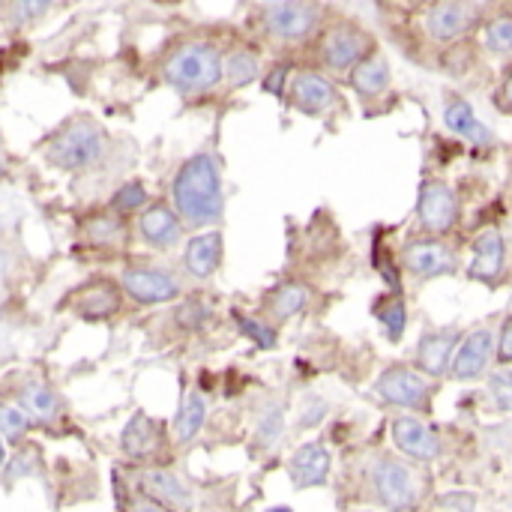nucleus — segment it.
<instances>
[{
	"mask_svg": "<svg viewBox=\"0 0 512 512\" xmlns=\"http://www.w3.org/2000/svg\"><path fill=\"white\" fill-rule=\"evenodd\" d=\"M180 219L192 228L216 225L222 216V177L219 162L210 153H195L183 162L171 186Z\"/></svg>",
	"mask_w": 512,
	"mask_h": 512,
	"instance_id": "nucleus-1",
	"label": "nucleus"
},
{
	"mask_svg": "<svg viewBox=\"0 0 512 512\" xmlns=\"http://www.w3.org/2000/svg\"><path fill=\"white\" fill-rule=\"evenodd\" d=\"M162 75L183 96L213 90L225 75L222 72V54L213 42H189L168 57Z\"/></svg>",
	"mask_w": 512,
	"mask_h": 512,
	"instance_id": "nucleus-2",
	"label": "nucleus"
},
{
	"mask_svg": "<svg viewBox=\"0 0 512 512\" xmlns=\"http://www.w3.org/2000/svg\"><path fill=\"white\" fill-rule=\"evenodd\" d=\"M102 156H105V135L87 117H78V120H69L66 126H60L48 138V147H45L48 165H54L60 171L93 168Z\"/></svg>",
	"mask_w": 512,
	"mask_h": 512,
	"instance_id": "nucleus-3",
	"label": "nucleus"
},
{
	"mask_svg": "<svg viewBox=\"0 0 512 512\" xmlns=\"http://www.w3.org/2000/svg\"><path fill=\"white\" fill-rule=\"evenodd\" d=\"M372 483L387 510L408 512L420 501V477L396 459H378L372 465Z\"/></svg>",
	"mask_w": 512,
	"mask_h": 512,
	"instance_id": "nucleus-4",
	"label": "nucleus"
},
{
	"mask_svg": "<svg viewBox=\"0 0 512 512\" xmlns=\"http://www.w3.org/2000/svg\"><path fill=\"white\" fill-rule=\"evenodd\" d=\"M369 48H372V39H369L363 30L342 24V27H333V30L324 36V42H321V57H324V63H327L333 72H348V69H357V66L366 60Z\"/></svg>",
	"mask_w": 512,
	"mask_h": 512,
	"instance_id": "nucleus-5",
	"label": "nucleus"
},
{
	"mask_svg": "<svg viewBox=\"0 0 512 512\" xmlns=\"http://www.w3.org/2000/svg\"><path fill=\"white\" fill-rule=\"evenodd\" d=\"M321 9L315 3H270L264 6V24L276 39L294 42L315 30Z\"/></svg>",
	"mask_w": 512,
	"mask_h": 512,
	"instance_id": "nucleus-6",
	"label": "nucleus"
},
{
	"mask_svg": "<svg viewBox=\"0 0 512 512\" xmlns=\"http://www.w3.org/2000/svg\"><path fill=\"white\" fill-rule=\"evenodd\" d=\"M123 291L138 300V303H171L180 297V282L165 273V270H150V267H129L123 273Z\"/></svg>",
	"mask_w": 512,
	"mask_h": 512,
	"instance_id": "nucleus-7",
	"label": "nucleus"
},
{
	"mask_svg": "<svg viewBox=\"0 0 512 512\" xmlns=\"http://www.w3.org/2000/svg\"><path fill=\"white\" fill-rule=\"evenodd\" d=\"M420 222L435 231V234H444L456 225L459 219V201L456 195L450 192V186L438 183V180H429L423 189H420Z\"/></svg>",
	"mask_w": 512,
	"mask_h": 512,
	"instance_id": "nucleus-8",
	"label": "nucleus"
},
{
	"mask_svg": "<svg viewBox=\"0 0 512 512\" xmlns=\"http://www.w3.org/2000/svg\"><path fill=\"white\" fill-rule=\"evenodd\" d=\"M480 12L477 3H435L426 12V30L438 42H453L480 18Z\"/></svg>",
	"mask_w": 512,
	"mask_h": 512,
	"instance_id": "nucleus-9",
	"label": "nucleus"
},
{
	"mask_svg": "<svg viewBox=\"0 0 512 512\" xmlns=\"http://www.w3.org/2000/svg\"><path fill=\"white\" fill-rule=\"evenodd\" d=\"M378 393L390 402V405H402V408H423L429 402V384L411 372V369H387L378 378Z\"/></svg>",
	"mask_w": 512,
	"mask_h": 512,
	"instance_id": "nucleus-10",
	"label": "nucleus"
},
{
	"mask_svg": "<svg viewBox=\"0 0 512 512\" xmlns=\"http://www.w3.org/2000/svg\"><path fill=\"white\" fill-rule=\"evenodd\" d=\"M393 441H396V447H399L405 456L420 459V462H432V459L441 456V441H438V435H435L429 426H423L420 420H414V417H399V420H393Z\"/></svg>",
	"mask_w": 512,
	"mask_h": 512,
	"instance_id": "nucleus-11",
	"label": "nucleus"
},
{
	"mask_svg": "<svg viewBox=\"0 0 512 512\" xmlns=\"http://www.w3.org/2000/svg\"><path fill=\"white\" fill-rule=\"evenodd\" d=\"M138 231H141V240L153 249H171L180 243L183 237V225H180V216L171 213L165 204H156L150 207L141 219H138Z\"/></svg>",
	"mask_w": 512,
	"mask_h": 512,
	"instance_id": "nucleus-12",
	"label": "nucleus"
},
{
	"mask_svg": "<svg viewBox=\"0 0 512 512\" xmlns=\"http://www.w3.org/2000/svg\"><path fill=\"white\" fill-rule=\"evenodd\" d=\"M288 474L294 480L297 489H309V486H321L330 474V453L324 444H306L294 453Z\"/></svg>",
	"mask_w": 512,
	"mask_h": 512,
	"instance_id": "nucleus-13",
	"label": "nucleus"
},
{
	"mask_svg": "<svg viewBox=\"0 0 512 512\" xmlns=\"http://www.w3.org/2000/svg\"><path fill=\"white\" fill-rule=\"evenodd\" d=\"M291 99L306 114H324L336 102V87L315 72H300L291 84Z\"/></svg>",
	"mask_w": 512,
	"mask_h": 512,
	"instance_id": "nucleus-14",
	"label": "nucleus"
},
{
	"mask_svg": "<svg viewBox=\"0 0 512 512\" xmlns=\"http://www.w3.org/2000/svg\"><path fill=\"white\" fill-rule=\"evenodd\" d=\"M120 447H123V453L129 459H150V456H156L159 447H162V432H159L156 420H150L147 414H135L126 423L123 435H120Z\"/></svg>",
	"mask_w": 512,
	"mask_h": 512,
	"instance_id": "nucleus-15",
	"label": "nucleus"
},
{
	"mask_svg": "<svg viewBox=\"0 0 512 512\" xmlns=\"http://www.w3.org/2000/svg\"><path fill=\"white\" fill-rule=\"evenodd\" d=\"M222 261V234L219 231H210V234H198L186 243V255H183V264L192 276L198 279H207L216 273Z\"/></svg>",
	"mask_w": 512,
	"mask_h": 512,
	"instance_id": "nucleus-16",
	"label": "nucleus"
},
{
	"mask_svg": "<svg viewBox=\"0 0 512 512\" xmlns=\"http://www.w3.org/2000/svg\"><path fill=\"white\" fill-rule=\"evenodd\" d=\"M69 306L81 318H108V315L120 312V291L108 282L87 285L75 297H69Z\"/></svg>",
	"mask_w": 512,
	"mask_h": 512,
	"instance_id": "nucleus-17",
	"label": "nucleus"
},
{
	"mask_svg": "<svg viewBox=\"0 0 512 512\" xmlns=\"http://www.w3.org/2000/svg\"><path fill=\"white\" fill-rule=\"evenodd\" d=\"M444 123H447L456 135L468 138V144L489 147V144L495 141L492 129H489V126H483V123L477 120L474 108H471L465 99H450V102H447V108H444Z\"/></svg>",
	"mask_w": 512,
	"mask_h": 512,
	"instance_id": "nucleus-18",
	"label": "nucleus"
},
{
	"mask_svg": "<svg viewBox=\"0 0 512 512\" xmlns=\"http://www.w3.org/2000/svg\"><path fill=\"white\" fill-rule=\"evenodd\" d=\"M489 360H492V333L489 330H477L474 336H468V342L456 354L453 372H456V378L468 381V378L483 375L486 366H489Z\"/></svg>",
	"mask_w": 512,
	"mask_h": 512,
	"instance_id": "nucleus-19",
	"label": "nucleus"
},
{
	"mask_svg": "<svg viewBox=\"0 0 512 512\" xmlns=\"http://www.w3.org/2000/svg\"><path fill=\"white\" fill-rule=\"evenodd\" d=\"M405 267L414 276H438L453 270V252L441 243H414L405 252Z\"/></svg>",
	"mask_w": 512,
	"mask_h": 512,
	"instance_id": "nucleus-20",
	"label": "nucleus"
},
{
	"mask_svg": "<svg viewBox=\"0 0 512 512\" xmlns=\"http://www.w3.org/2000/svg\"><path fill=\"white\" fill-rule=\"evenodd\" d=\"M141 492L150 495L156 504H168V507H177V510L192 504L189 489L183 486V480L168 474V471H147L141 477Z\"/></svg>",
	"mask_w": 512,
	"mask_h": 512,
	"instance_id": "nucleus-21",
	"label": "nucleus"
},
{
	"mask_svg": "<svg viewBox=\"0 0 512 512\" xmlns=\"http://www.w3.org/2000/svg\"><path fill=\"white\" fill-rule=\"evenodd\" d=\"M504 264V237L489 228L477 237L474 243V261H471V276L474 279H495Z\"/></svg>",
	"mask_w": 512,
	"mask_h": 512,
	"instance_id": "nucleus-22",
	"label": "nucleus"
},
{
	"mask_svg": "<svg viewBox=\"0 0 512 512\" xmlns=\"http://www.w3.org/2000/svg\"><path fill=\"white\" fill-rule=\"evenodd\" d=\"M459 336L456 333H429L420 339L417 345V360L429 375H444L450 360H453V348H456Z\"/></svg>",
	"mask_w": 512,
	"mask_h": 512,
	"instance_id": "nucleus-23",
	"label": "nucleus"
},
{
	"mask_svg": "<svg viewBox=\"0 0 512 512\" xmlns=\"http://www.w3.org/2000/svg\"><path fill=\"white\" fill-rule=\"evenodd\" d=\"M351 84L357 93L363 96H378L387 84H390V66L381 57H366L354 72H351Z\"/></svg>",
	"mask_w": 512,
	"mask_h": 512,
	"instance_id": "nucleus-24",
	"label": "nucleus"
},
{
	"mask_svg": "<svg viewBox=\"0 0 512 512\" xmlns=\"http://www.w3.org/2000/svg\"><path fill=\"white\" fill-rule=\"evenodd\" d=\"M204 417H207V405L198 393H189L183 399V408L177 414V423H174V438L177 441H192L201 426H204Z\"/></svg>",
	"mask_w": 512,
	"mask_h": 512,
	"instance_id": "nucleus-25",
	"label": "nucleus"
},
{
	"mask_svg": "<svg viewBox=\"0 0 512 512\" xmlns=\"http://www.w3.org/2000/svg\"><path fill=\"white\" fill-rule=\"evenodd\" d=\"M306 300H309L306 288L291 282V285H282V288H276V291L270 294L267 309H270V315H273V318L285 321V318H294L297 312H303Z\"/></svg>",
	"mask_w": 512,
	"mask_h": 512,
	"instance_id": "nucleus-26",
	"label": "nucleus"
},
{
	"mask_svg": "<svg viewBox=\"0 0 512 512\" xmlns=\"http://www.w3.org/2000/svg\"><path fill=\"white\" fill-rule=\"evenodd\" d=\"M21 411L42 420V423H48V420L57 417V399L45 384H27L21 390Z\"/></svg>",
	"mask_w": 512,
	"mask_h": 512,
	"instance_id": "nucleus-27",
	"label": "nucleus"
},
{
	"mask_svg": "<svg viewBox=\"0 0 512 512\" xmlns=\"http://www.w3.org/2000/svg\"><path fill=\"white\" fill-rule=\"evenodd\" d=\"M222 72H225V78H228L231 87H243V84H249V81L258 78V57L252 51H243V48L240 51H231L222 60Z\"/></svg>",
	"mask_w": 512,
	"mask_h": 512,
	"instance_id": "nucleus-28",
	"label": "nucleus"
},
{
	"mask_svg": "<svg viewBox=\"0 0 512 512\" xmlns=\"http://www.w3.org/2000/svg\"><path fill=\"white\" fill-rule=\"evenodd\" d=\"M375 318L387 327V336L390 339H402V333H405V324H408V315H405V303H402V297H384V300H378L375 303Z\"/></svg>",
	"mask_w": 512,
	"mask_h": 512,
	"instance_id": "nucleus-29",
	"label": "nucleus"
},
{
	"mask_svg": "<svg viewBox=\"0 0 512 512\" xmlns=\"http://www.w3.org/2000/svg\"><path fill=\"white\" fill-rule=\"evenodd\" d=\"M147 198H150L147 186L138 183V180H132V183H126V186L117 189V195L111 198V210L114 213H132V210H141L147 204Z\"/></svg>",
	"mask_w": 512,
	"mask_h": 512,
	"instance_id": "nucleus-30",
	"label": "nucleus"
},
{
	"mask_svg": "<svg viewBox=\"0 0 512 512\" xmlns=\"http://www.w3.org/2000/svg\"><path fill=\"white\" fill-rule=\"evenodd\" d=\"M234 324H237V330L246 336V339H252L258 348H276V333L267 327V324H261V321H255V318H249V315H240V312H234Z\"/></svg>",
	"mask_w": 512,
	"mask_h": 512,
	"instance_id": "nucleus-31",
	"label": "nucleus"
},
{
	"mask_svg": "<svg viewBox=\"0 0 512 512\" xmlns=\"http://www.w3.org/2000/svg\"><path fill=\"white\" fill-rule=\"evenodd\" d=\"M27 426H30V420H27V414L21 408L0 405V435H3V441H21Z\"/></svg>",
	"mask_w": 512,
	"mask_h": 512,
	"instance_id": "nucleus-32",
	"label": "nucleus"
},
{
	"mask_svg": "<svg viewBox=\"0 0 512 512\" xmlns=\"http://www.w3.org/2000/svg\"><path fill=\"white\" fill-rule=\"evenodd\" d=\"M486 45L498 54L512 51V18H495L486 24Z\"/></svg>",
	"mask_w": 512,
	"mask_h": 512,
	"instance_id": "nucleus-33",
	"label": "nucleus"
},
{
	"mask_svg": "<svg viewBox=\"0 0 512 512\" xmlns=\"http://www.w3.org/2000/svg\"><path fill=\"white\" fill-rule=\"evenodd\" d=\"M489 393L501 411H512V372H507V369L495 372L489 381Z\"/></svg>",
	"mask_w": 512,
	"mask_h": 512,
	"instance_id": "nucleus-34",
	"label": "nucleus"
},
{
	"mask_svg": "<svg viewBox=\"0 0 512 512\" xmlns=\"http://www.w3.org/2000/svg\"><path fill=\"white\" fill-rule=\"evenodd\" d=\"M6 12H9V18H12L15 24H27L30 18H39L42 12H48V3H45V0H18V3H12Z\"/></svg>",
	"mask_w": 512,
	"mask_h": 512,
	"instance_id": "nucleus-35",
	"label": "nucleus"
},
{
	"mask_svg": "<svg viewBox=\"0 0 512 512\" xmlns=\"http://www.w3.org/2000/svg\"><path fill=\"white\" fill-rule=\"evenodd\" d=\"M279 435H282V411L273 408V411L261 420V426H258V444H261V447H273V444L279 441Z\"/></svg>",
	"mask_w": 512,
	"mask_h": 512,
	"instance_id": "nucleus-36",
	"label": "nucleus"
},
{
	"mask_svg": "<svg viewBox=\"0 0 512 512\" xmlns=\"http://www.w3.org/2000/svg\"><path fill=\"white\" fill-rule=\"evenodd\" d=\"M207 315H210V309L204 306V303H198V300H192V303H186L180 312H177V321L186 327V330H198L204 321H207Z\"/></svg>",
	"mask_w": 512,
	"mask_h": 512,
	"instance_id": "nucleus-37",
	"label": "nucleus"
},
{
	"mask_svg": "<svg viewBox=\"0 0 512 512\" xmlns=\"http://www.w3.org/2000/svg\"><path fill=\"white\" fill-rule=\"evenodd\" d=\"M87 231H90V237H93L96 243H108V240L123 237V228L117 225V219H96V222L87 225Z\"/></svg>",
	"mask_w": 512,
	"mask_h": 512,
	"instance_id": "nucleus-38",
	"label": "nucleus"
},
{
	"mask_svg": "<svg viewBox=\"0 0 512 512\" xmlns=\"http://www.w3.org/2000/svg\"><path fill=\"white\" fill-rule=\"evenodd\" d=\"M33 468H36V456H33V453H21V456L12 462V468L6 471V480H9V483H15V480H18V474H30Z\"/></svg>",
	"mask_w": 512,
	"mask_h": 512,
	"instance_id": "nucleus-39",
	"label": "nucleus"
},
{
	"mask_svg": "<svg viewBox=\"0 0 512 512\" xmlns=\"http://www.w3.org/2000/svg\"><path fill=\"white\" fill-rule=\"evenodd\" d=\"M324 414H327V405H324V402H318V399H312V402H309V405L303 408L300 426H303V429H306V426H315V423H318V420H321Z\"/></svg>",
	"mask_w": 512,
	"mask_h": 512,
	"instance_id": "nucleus-40",
	"label": "nucleus"
},
{
	"mask_svg": "<svg viewBox=\"0 0 512 512\" xmlns=\"http://www.w3.org/2000/svg\"><path fill=\"white\" fill-rule=\"evenodd\" d=\"M501 363H512V318L504 324V333H501V351H498Z\"/></svg>",
	"mask_w": 512,
	"mask_h": 512,
	"instance_id": "nucleus-41",
	"label": "nucleus"
},
{
	"mask_svg": "<svg viewBox=\"0 0 512 512\" xmlns=\"http://www.w3.org/2000/svg\"><path fill=\"white\" fill-rule=\"evenodd\" d=\"M285 75H288V69L285 66H279V69H273V75L264 81V90H270V93H282V81H285Z\"/></svg>",
	"mask_w": 512,
	"mask_h": 512,
	"instance_id": "nucleus-42",
	"label": "nucleus"
},
{
	"mask_svg": "<svg viewBox=\"0 0 512 512\" xmlns=\"http://www.w3.org/2000/svg\"><path fill=\"white\" fill-rule=\"evenodd\" d=\"M135 512H165L159 504H150V501H144V504H138V510Z\"/></svg>",
	"mask_w": 512,
	"mask_h": 512,
	"instance_id": "nucleus-43",
	"label": "nucleus"
},
{
	"mask_svg": "<svg viewBox=\"0 0 512 512\" xmlns=\"http://www.w3.org/2000/svg\"><path fill=\"white\" fill-rule=\"evenodd\" d=\"M504 99H507V105L512 108V72H510V78L504 81Z\"/></svg>",
	"mask_w": 512,
	"mask_h": 512,
	"instance_id": "nucleus-44",
	"label": "nucleus"
},
{
	"mask_svg": "<svg viewBox=\"0 0 512 512\" xmlns=\"http://www.w3.org/2000/svg\"><path fill=\"white\" fill-rule=\"evenodd\" d=\"M6 462V441H3V435H0V465Z\"/></svg>",
	"mask_w": 512,
	"mask_h": 512,
	"instance_id": "nucleus-45",
	"label": "nucleus"
},
{
	"mask_svg": "<svg viewBox=\"0 0 512 512\" xmlns=\"http://www.w3.org/2000/svg\"><path fill=\"white\" fill-rule=\"evenodd\" d=\"M267 512H291L288 507H273V510H267Z\"/></svg>",
	"mask_w": 512,
	"mask_h": 512,
	"instance_id": "nucleus-46",
	"label": "nucleus"
},
{
	"mask_svg": "<svg viewBox=\"0 0 512 512\" xmlns=\"http://www.w3.org/2000/svg\"><path fill=\"white\" fill-rule=\"evenodd\" d=\"M0 174H3V162H0Z\"/></svg>",
	"mask_w": 512,
	"mask_h": 512,
	"instance_id": "nucleus-47",
	"label": "nucleus"
}]
</instances>
